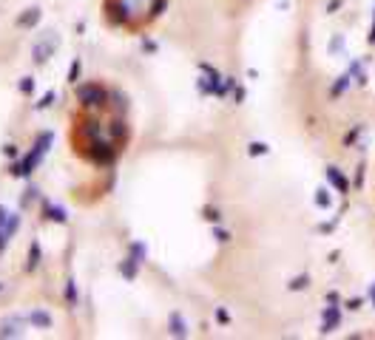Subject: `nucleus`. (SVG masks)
<instances>
[{"label":"nucleus","mask_w":375,"mask_h":340,"mask_svg":"<svg viewBox=\"0 0 375 340\" xmlns=\"http://www.w3.org/2000/svg\"><path fill=\"white\" fill-rule=\"evenodd\" d=\"M51 142H54V134H51V131H43V134H37V139H34V145H31V151L26 153V156L20 159L17 164H12V176H20V179L31 176V173H34V167H37L40 162H43V156L49 153Z\"/></svg>","instance_id":"obj_1"},{"label":"nucleus","mask_w":375,"mask_h":340,"mask_svg":"<svg viewBox=\"0 0 375 340\" xmlns=\"http://www.w3.org/2000/svg\"><path fill=\"white\" fill-rule=\"evenodd\" d=\"M105 99H108V94H105V88L97 85V82H88V85H80V88H77V102L86 105V108H100V105H105Z\"/></svg>","instance_id":"obj_2"},{"label":"nucleus","mask_w":375,"mask_h":340,"mask_svg":"<svg viewBox=\"0 0 375 340\" xmlns=\"http://www.w3.org/2000/svg\"><path fill=\"white\" fill-rule=\"evenodd\" d=\"M57 46H60V37H57L54 31H49V37L37 40V46L31 49V60H34L37 66H46V60L57 51Z\"/></svg>","instance_id":"obj_3"},{"label":"nucleus","mask_w":375,"mask_h":340,"mask_svg":"<svg viewBox=\"0 0 375 340\" xmlns=\"http://www.w3.org/2000/svg\"><path fill=\"white\" fill-rule=\"evenodd\" d=\"M91 147H94L91 156H94L97 164H108V162H114V156H117V147H111L108 142H94Z\"/></svg>","instance_id":"obj_4"},{"label":"nucleus","mask_w":375,"mask_h":340,"mask_svg":"<svg viewBox=\"0 0 375 340\" xmlns=\"http://www.w3.org/2000/svg\"><path fill=\"white\" fill-rule=\"evenodd\" d=\"M43 219L57 221V224H66V221H68V213L63 210V207L51 204V201H43Z\"/></svg>","instance_id":"obj_5"},{"label":"nucleus","mask_w":375,"mask_h":340,"mask_svg":"<svg viewBox=\"0 0 375 340\" xmlns=\"http://www.w3.org/2000/svg\"><path fill=\"white\" fill-rule=\"evenodd\" d=\"M40 17H43V12H40L37 6H31V9H26V12L17 17V26H26V29H34V26L40 23Z\"/></svg>","instance_id":"obj_6"},{"label":"nucleus","mask_w":375,"mask_h":340,"mask_svg":"<svg viewBox=\"0 0 375 340\" xmlns=\"http://www.w3.org/2000/svg\"><path fill=\"white\" fill-rule=\"evenodd\" d=\"M40 261H43L40 244H37V241H31V244H29V261H26V272H34V269L40 267Z\"/></svg>","instance_id":"obj_7"},{"label":"nucleus","mask_w":375,"mask_h":340,"mask_svg":"<svg viewBox=\"0 0 375 340\" xmlns=\"http://www.w3.org/2000/svg\"><path fill=\"white\" fill-rule=\"evenodd\" d=\"M29 323L37 326V329H49L51 326V315L43 312V309H34V312H29Z\"/></svg>","instance_id":"obj_8"},{"label":"nucleus","mask_w":375,"mask_h":340,"mask_svg":"<svg viewBox=\"0 0 375 340\" xmlns=\"http://www.w3.org/2000/svg\"><path fill=\"white\" fill-rule=\"evenodd\" d=\"M17 227H20V216L17 213H9L6 221H3V238H6V244H9V238L17 232Z\"/></svg>","instance_id":"obj_9"},{"label":"nucleus","mask_w":375,"mask_h":340,"mask_svg":"<svg viewBox=\"0 0 375 340\" xmlns=\"http://www.w3.org/2000/svg\"><path fill=\"white\" fill-rule=\"evenodd\" d=\"M17 317L14 321H3L0 323V337H20V329H17Z\"/></svg>","instance_id":"obj_10"},{"label":"nucleus","mask_w":375,"mask_h":340,"mask_svg":"<svg viewBox=\"0 0 375 340\" xmlns=\"http://www.w3.org/2000/svg\"><path fill=\"white\" fill-rule=\"evenodd\" d=\"M136 264H140V261H134V258H125V261H120V275H123V278H128V281H134Z\"/></svg>","instance_id":"obj_11"},{"label":"nucleus","mask_w":375,"mask_h":340,"mask_svg":"<svg viewBox=\"0 0 375 340\" xmlns=\"http://www.w3.org/2000/svg\"><path fill=\"white\" fill-rule=\"evenodd\" d=\"M80 71H83V60L80 57H74L71 68H68V82H77V79H80Z\"/></svg>","instance_id":"obj_12"},{"label":"nucleus","mask_w":375,"mask_h":340,"mask_svg":"<svg viewBox=\"0 0 375 340\" xmlns=\"http://www.w3.org/2000/svg\"><path fill=\"white\" fill-rule=\"evenodd\" d=\"M77 284H74V281H68L66 284V301H68V306H77Z\"/></svg>","instance_id":"obj_13"},{"label":"nucleus","mask_w":375,"mask_h":340,"mask_svg":"<svg viewBox=\"0 0 375 340\" xmlns=\"http://www.w3.org/2000/svg\"><path fill=\"white\" fill-rule=\"evenodd\" d=\"M54 99H57V94H54V91H46L43 97H40V102L34 105V108H37V111H43V108H49V105H54Z\"/></svg>","instance_id":"obj_14"},{"label":"nucleus","mask_w":375,"mask_h":340,"mask_svg":"<svg viewBox=\"0 0 375 340\" xmlns=\"http://www.w3.org/2000/svg\"><path fill=\"white\" fill-rule=\"evenodd\" d=\"M37 193H40V190H37V187H29V190H26L23 196H20V207H29L31 201L37 199Z\"/></svg>","instance_id":"obj_15"},{"label":"nucleus","mask_w":375,"mask_h":340,"mask_svg":"<svg viewBox=\"0 0 375 340\" xmlns=\"http://www.w3.org/2000/svg\"><path fill=\"white\" fill-rule=\"evenodd\" d=\"M17 88L26 94V97H29V94L34 91V79H31V77H23V79H20V82H17Z\"/></svg>","instance_id":"obj_16"},{"label":"nucleus","mask_w":375,"mask_h":340,"mask_svg":"<svg viewBox=\"0 0 375 340\" xmlns=\"http://www.w3.org/2000/svg\"><path fill=\"white\" fill-rule=\"evenodd\" d=\"M131 258H134V261H142V258H145V247H142V244H131Z\"/></svg>","instance_id":"obj_17"},{"label":"nucleus","mask_w":375,"mask_h":340,"mask_svg":"<svg viewBox=\"0 0 375 340\" xmlns=\"http://www.w3.org/2000/svg\"><path fill=\"white\" fill-rule=\"evenodd\" d=\"M171 332L173 334H185V326H182V321H179V315H171Z\"/></svg>","instance_id":"obj_18"},{"label":"nucleus","mask_w":375,"mask_h":340,"mask_svg":"<svg viewBox=\"0 0 375 340\" xmlns=\"http://www.w3.org/2000/svg\"><path fill=\"white\" fill-rule=\"evenodd\" d=\"M111 134L123 139V136H125V122H123V119H120V122H114V128H111Z\"/></svg>","instance_id":"obj_19"},{"label":"nucleus","mask_w":375,"mask_h":340,"mask_svg":"<svg viewBox=\"0 0 375 340\" xmlns=\"http://www.w3.org/2000/svg\"><path fill=\"white\" fill-rule=\"evenodd\" d=\"M3 153H6L9 159H14V156H17V147H14V145H6V147H3Z\"/></svg>","instance_id":"obj_20"},{"label":"nucleus","mask_w":375,"mask_h":340,"mask_svg":"<svg viewBox=\"0 0 375 340\" xmlns=\"http://www.w3.org/2000/svg\"><path fill=\"white\" fill-rule=\"evenodd\" d=\"M6 216H9V213L3 210V207H0V224H3V221H6Z\"/></svg>","instance_id":"obj_21"},{"label":"nucleus","mask_w":375,"mask_h":340,"mask_svg":"<svg viewBox=\"0 0 375 340\" xmlns=\"http://www.w3.org/2000/svg\"><path fill=\"white\" fill-rule=\"evenodd\" d=\"M0 292H3V284H0Z\"/></svg>","instance_id":"obj_22"}]
</instances>
